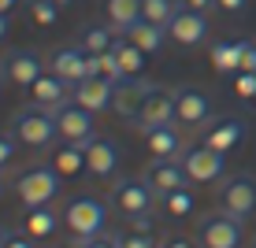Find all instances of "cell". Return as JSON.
Wrapping results in <instances>:
<instances>
[{"label":"cell","instance_id":"obj_1","mask_svg":"<svg viewBox=\"0 0 256 248\" xmlns=\"http://www.w3.org/2000/svg\"><path fill=\"white\" fill-rule=\"evenodd\" d=\"M108 200L93 197V193H78V197H70L64 204V226L67 234L74 237V245H86L93 241L96 234H104L108 230Z\"/></svg>","mask_w":256,"mask_h":248},{"label":"cell","instance_id":"obj_2","mask_svg":"<svg viewBox=\"0 0 256 248\" xmlns=\"http://www.w3.org/2000/svg\"><path fill=\"white\" fill-rule=\"evenodd\" d=\"M12 134L19 137V145H26V148H41V152H48V148L60 141L56 111L41 108V104H22V108L12 115Z\"/></svg>","mask_w":256,"mask_h":248},{"label":"cell","instance_id":"obj_3","mask_svg":"<svg viewBox=\"0 0 256 248\" xmlns=\"http://www.w3.org/2000/svg\"><path fill=\"white\" fill-rule=\"evenodd\" d=\"M108 204L119 211L122 219H141V215H152L160 197H156V189L145 182V174H122V178L112 182L108 189Z\"/></svg>","mask_w":256,"mask_h":248},{"label":"cell","instance_id":"obj_4","mask_svg":"<svg viewBox=\"0 0 256 248\" xmlns=\"http://www.w3.org/2000/svg\"><path fill=\"white\" fill-rule=\"evenodd\" d=\"M60 174L52 163H34L15 178V200L22 208H41V204H52L60 197Z\"/></svg>","mask_w":256,"mask_h":248},{"label":"cell","instance_id":"obj_5","mask_svg":"<svg viewBox=\"0 0 256 248\" xmlns=\"http://www.w3.org/2000/svg\"><path fill=\"white\" fill-rule=\"evenodd\" d=\"M216 208H223V211H230V215L249 223L256 215V174L252 171L226 174V178L219 182V189H216Z\"/></svg>","mask_w":256,"mask_h":248},{"label":"cell","instance_id":"obj_6","mask_svg":"<svg viewBox=\"0 0 256 248\" xmlns=\"http://www.w3.org/2000/svg\"><path fill=\"white\" fill-rule=\"evenodd\" d=\"M197 237L204 248H242L245 245V219L216 208L197 219Z\"/></svg>","mask_w":256,"mask_h":248},{"label":"cell","instance_id":"obj_7","mask_svg":"<svg viewBox=\"0 0 256 248\" xmlns=\"http://www.w3.org/2000/svg\"><path fill=\"white\" fill-rule=\"evenodd\" d=\"M216 119V104H212V96L204 89H197V85H178L174 89V122H178L182 130H204L208 122Z\"/></svg>","mask_w":256,"mask_h":248},{"label":"cell","instance_id":"obj_8","mask_svg":"<svg viewBox=\"0 0 256 248\" xmlns=\"http://www.w3.org/2000/svg\"><path fill=\"white\" fill-rule=\"evenodd\" d=\"M182 167L190 171V182L193 185H216L226 178V156L216 152V148L200 145V141H193V145H186V152L178 156Z\"/></svg>","mask_w":256,"mask_h":248},{"label":"cell","instance_id":"obj_9","mask_svg":"<svg viewBox=\"0 0 256 248\" xmlns=\"http://www.w3.org/2000/svg\"><path fill=\"white\" fill-rule=\"evenodd\" d=\"M0 70H4V78L12 85L30 89V85L48 70V63L41 59V52H34V48H8L4 56H0Z\"/></svg>","mask_w":256,"mask_h":248},{"label":"cell","instance_id":"obj_10","mask_svg":"<svg viewBox=\"0 0 256 248\" xmlns=\"http://www.w3.org/2000/svg\"><path fill=\"white\" fill-rule=\"evenodd\" d=\"M245 134H249V126H245L242 115H216L204 130H197V141L208 145V148H216V152H223V156H230L245 141Z\"/></svg>","mask_w":256,"mask_h":248},{"label":"cell","instance_id":"obj_11","mask_svg":"<svg viewBox=\"0 0 256 248\" xmlns=\"http://www.w3.org/2000/svg\"><path fill=\"white\" fill-rule=\"evenodd\" d=\"M174 122V89H164V85H148V93L141 96V108L134 115V126L145 134V130L167 126Z\"/></svg>","mask_w":256,"mask_h":248},{"label":"cell","instance_id":"obj_12","mask_svg":"<svg viewBox=\"0 0 256 248\" xmlns=\"http://www.w3.org/2000/svg\"><path fill=\"white\" fill-rule=\"evenodd\" d=\"M119 163H122V152H119V145L112 137L93 134L90 141H86V174H90V178H100V182L116 178Z\"/></svg>","mask_w":256,"mask_h":248},{"label":"cell","instance_id":"obj_13","mask_svg":"<svg viewBox=\"0 0 256 248\" xmlns=\"http://www.w3.org/2000/svg\"><path fill=\"white\" fill-rule=\"evenodd\" d=\"M167 37H171V45H178V48L204 45L208 41V15L190 11V7H178V15L167 22Z\"/></svg>","mask_w":256,"mask_h":248},{"label":"cell","instance_id":"obj_14","mask_svg":"<svg viewBox=\"0 0 256 248\" xmlns=\"http://www.w3.org/2000/svg\"><path fill=\"white\" fill-rule=\"evenodd\" d=\"M45 63L52 74H60V78H67L70 85L74 82H82V78H90V52H86L82 45H60V48H52L48 56H45Z\"/></svg>","mask_w":256,"mask_h":248},{"label":"cell","instance_id":"obj_15","mask_svg":"<svg viewBox=\"0 0 256 248\" xmlns=\"http://www.w3.org/2000/svg\"><path fill=\"white\" fill-rule=\"evenodd\" d=\"M145 152L148 159H178L186 152V130L178 126V122H167V126H156V130H145Z\"/></svg>","mask_w":256,"mask_h":248},{"label":"cell","instance_id":"obj_16","mask_svg":"<svg viewBox=\"0 0 256 248\" xmlns=\"http://www.w3.org/2000/svg\"><path fill=\"white\" fill-rule=\"evenodd\" d=\"M56 126H60V137L64 141H82V145L96 134L93 111L82 108V104H74V100H67V104L56 108Z\"/></svg>","mask_w":256,"mask_h":248},{"label":"cell","instance_id":"obj_17","mask_svg":"<svg viewBox=\"0 0 256 248\" xmlns=\"http://www.w3.org/2000/svg\"><path fill=\"white\" fill-rule=\"evenodd\" d=\"M145 182L156 189V197H167L174 189H190V171L182 167V159H152L145 167Z\"/></svg>","mask_w":256,"mask_h":248},{"label":"cell","instance_id":"obj_18","mask_svg":"<svg viewBox=\"0 0 256 248\" xmlns=\"http://www.w3.org/2000/svg\"><path fill=\"white\" fill-rule=\"evenodd\" d=\"M60 223H64V211H56L52 204H41V208H22L19 230L26 237H34V241H52Z\"/></svg>","mask_w":256,"mask_h":248},{"label":"cell","instance_id":"obj_19","mask_svg":"<svg viewBox=\"0 0 256 248\" xmlns=\"http://www.w3.org/2000/svg\"><path fill=\"white\" fill-rule=\"evenodd\" d=\"M112 93H116V85L108 82V78H82V82H74V93H70V100L82 104V108H90L93 115L100 111H112Z\"/></svg>","mask_w":256,"mask_h":248},{"label":"cell","instance_id":"obj_20","mask_svg":"<svg viewBox=\"0 0 256 248\" xmlns=\"http://www.w3.org/2000/svg\"><path fill=\"white\" fill-rule=\"evenodd\" d=\"M26 93H30V104H41V108H52V111H56L60 104L70 100L74 85H70L67 78H60V74H52V70H45V74H41Z\"/></svg>","mask_w":256,"mask_h":248},{"label":"cell","instance_id":"obj_21","mask_svg":"<svg viewBox=\"0 0 256 248\" xmlns=\"http://www.w3.org/2000/svg\"><path fill=\"white\" fill-rule=\"evenodd\" d=\"M48 163L56 167L60 178H78V174H86V145L82 141H64L60 137L56 145L48 148Z\"/></svg>","mask_w":256,"mask_h":248},{"label":"cell","instance_id":"obj_22","mask_svg":"<svg viewBox=\"0 0 256 248\" xmlns=\"http://www.w3.org/2000/svg\"><path fill=\"white\" fill-rule=\"evenodd\" d=\"M148 85H152V82H145V78H122V82H116V93H112V115L134 122V115L141 108V96L148 93Z\"/></svg>","mask_w":256,"mask_h":248},{"label":"cell","instance_id":"obj_23","mask_svg":"<svg viewBox=\"0 0 256 248\" xmlns=\"http://www.w3.org/2000/svg\"><path fill=\"white\" fill-rule=\"evenodd\" d=\"M245 45L249 41H216L208 45V59L219 74H238L242 70V59H245Z\"/></svg>","mask_w":256,"mask_h":248},{"label":"cell","instance_id":"obj_24","mask_svg":"<svg viewBox=\"0 0 256 248\" xmlns=\"http://www.w3.org/2000/svg\"><path fill=\"white\" fill-rule=\"evenodd\" d=\"M112 52H116V59H119L122 78H141V74H145V59H148V56L126 37V33H116V45H112Z\"/></svg>","mask_w":256,"mask_h":248},{"label":"cell","instance_id":"obj_25","mask_svg":"<svg viewBox=\"0 0 256 248\" xmlns=\"http://www.w3.org/2000/svg\"><path fill=\"white\" fill-rule=\"evenodd\" d=\"M126 37L134 41V45L145 52V56H156V52H164V41H171L164 26H156V22H148V19H138V22L126 30Z\"/></svg>","mask_w":256,"mask_h":248},{"label":"cell","instance_id":"obj_26","mask_svg":"<svg viewBox=\"0 0 256 248\" xmlns=\"http://www.w3.org/2000/svg\"><path fill=\"white\" fill-rule=\"evenodd\" d=\"M141 19V0H104V22L116 33H126Z\"/></svg>","mask_w":256,"mask_h":248},{"label":"cell","instance_id":"obj_27","mask_svg":"<svg viewBox=\"0 0 256 248\" xmlns=\"http://www.w3.org/2000/svg\"><path fill=\"white\" fill-rule=\"evenodd\" d=\"M74 41L90 52V56H96V52H108L112 45H116V30H112L108 22H86Z\"/></svg>","mask_w":256,"mask_h":248},{"label":"cell","instance_id":"obj_28","mask_svg":"<svg viewBox=\"0 0 256 248\" xmlns=\"http://www.w3.org/2000/svg\"><path fill=\"white\" fill-rule=\"evenodd\" d=\"M178 7H182V0H141V19L167 30V22L178 15Z\"/></svg>","mask_w":256,"mask_h":248},{"label":"cell","instance_id":"obj_29","mask_svg":"<svg viewBox=\"0 0 256 248\" xmlns=\"http://www.w3.org/2000/svg\"><path fill=\"white\" fill-rule=\"evenodd\" d=\"M164 204V215L167 219H174V223H182V219H190L193 215V193L190 189H174V193H167V197H160Z\"/></svg>","mask_w":256,"mask_h":248},{"label":"cell","instance_id":"obj_30","mask_svg":"<svg viewBox=\"0 0 256 248\" xmlns=\"http://www.w3.org/2000/svg\"><path fill=\"white\" fill-rule=\"evenodd\" d=\"M26 19L34 26H56L60 22V4L56 0H26Z\"/></svg>","mask_w":256,"mask_h":248},{"label":"cell","instance_id":"obj_31","mask_svg":"<svg viewBox=\"0 0 256 248\" xmlns=\"http://www.w3.org/2000/svg\"><path fill=\"white\" fill-rule=\"evenodd\" d=\"M90 74L96 78H108L112 85L122 82V70H119V59H116V52H96V56H90Z\"/></svg>","mask_w":256,"mask_h":248},{"label":"cell","instance_id":"obj_32","mask_svg":"<svg viewBox=\"0 0 256 248\" xmlns=\"http://www.w3.org/2000/svg\"><path fill=\"white\" fill-rule=\"evenodd\" d=\"M122 248H164V237H160V230L126 226L122 230Z\"/></svg>","mask_w":256,"mask_h":248},{"label":"cell","instance_id":"obj_33","mask_svg":"<svg viewBox=\"0 0 256 248\" xmlns=\"http://www.w3.org/2000/svg\"><path fill=\"white\" fill-rule=\"evenodd\" d=\"M234 93L242 100H256V74L252 70H238L234 74Z\"/></svg>","mask_w":256,"mask_h":248},{"label":"cell","instance_id":"obj_34","mask_svg":"<svg viewBox=\"0 0 256 248\" xmlns=\"http://www.w3.org/2000/svg\"><path fill=\"white\" fill-rule=\"evenodd\" d=\"M164 248H204V245H200V237H193V234L171 230V234H164Z\"/></svg>","mask_w":256,"mask_h":248},{"label":"cell","instance_id":"obj_35","mask_svg":"<svg viewBox=\"0 0 256 248\" xmlns=\"http://www.w3.org/2000/svg\"><path fill=\"white\" fill-rule=\"evenodd\" d=\"M82 248H122V230H104L93 241H86Z\"/></svg>","mask_w":256,"mask_h":248},{"label":"cell","instance_id":"obj_36","mask_svg":"<svg viewBox=\"0 0 256 248\" xmlns=\"http://www.w3.org/2000/svg\"><path fill=\"white\" fill-rule=\"evenodd\" d=\"M15 145H19V137H12V134H0V171H4V167L15 159Z\"/></svg>","mask_w":256,"mask_h":248},{"label":"cell","instance_id":"obj_37","mask_svg":"<svg viewBox=\"0 0 256 248\" xmlns=\"http://www.w3.org/2000/svg\"><path fill=\"white\" fill-rule=\"evenodd\" d=\"M0 248H38V241H34V237H26L22 230H19V234H8Z\"/></svg>","mask_w":256,"mask_h":248},{"label":"cell","instance_id":"obj_38","mask_svg":"<svg viewBox=\"0 0 256 248\" xmlns=\"http://www.w3.org/2000/svg\"><path fill=\"white\" fill-rule=\"evenodd\" d=\"M182 7H190V11L208 15V11H216V0H182Z\"/></svg>","mask_w":256,"mask_h":248},{"label":"cell","instance_id":"obj_39","mask_svg":"<svg viewBox=\"0 0 256 248\" xmlns=\"http://www.w3.org/2000/svg\"><path fill=\"white\" fill-rule=\"evenodd\" d=\"M216 7H219V11L238 15V11H245V7H249V0H216Z\"/></svg>","mask_w":256,"mask_h":248},{"label":"cell","instance_id":"obj_40","mask_svg":"<svg viewBox=\"0 0 256 248\" xmlns=\"http://www.w3.org/2000/svg\"><path fill=\"white\" fill-rule=\"evenodd\" d=\"M242 70H252V74H256V41H249V45H245V59H242Z\"/></svg>","mask_w":256,"mask_h":248},{"label":"cell","instance_id":"obj_41","mask_svg":"<svg viewBox=\"0 0 256 248\" xmlns=\"http://www.w3.org/2000/svg\"><path fill=\"white\" fill-rule=\"evenodd\" d=\"M19 4H22V0H0V15H8L12 7H19Z\"/></svg>","mask_w":256,"mask_h":248},{"label":"cell","instance_id":"obj_42","mask_svg":"<svg viewBox=\"0 0 256 248\" xmlns=\"http://www.w3.org/2000/svg\"><path fill=\"white\" fill-rule=\"evenodd\" d=\"M8 30H12V19H8V15H0V41L8 37Z\"/></svg>","mask_w":256,"mask_h":248},{"label":"cell","instance_id":"obj_43","mask_svg":"<svg viewBox=\"0 0 256 248\" xmlns=\"http://www.w3.org/2000/svg\"><path fill=\"white\" fill-rule=\"evenodd\" d=\"M8 234H12V230H4V226H0V245H4V237H8Z\"/></svg>","mask_w":256,"mask_h":248},{"label":"cell","instance_id":"obj_44","mask_svg":"<svg viewBox=\"0 0 256 248\" xmlns=\"http://www.w3.org/2000/svg\"><path fill=\"white\" fill-rule=\"evenodd\" d=\"M4 82H8V78H4V70H0V89H4Z\"/></svg>","mask_w":256,"mask_h":248},{"label":"cell","instance_id":"obj_45","mask_svg":"<svg viewBox=\"0 0 256 248\" xmlns=\"http://www.w3.org/2000/svg\"><path fill=\"white\" fill-rule=\"evenodd\" d=\"M56 4H60V7H64V4H74V0H56Z\"/></svg>","mask_w":256,"mask_h":248},{"label":"cell","instance_id":"obj_46","mask_svg":"<svg viewBox=\"0 0 256 248\" xmlns=\"http://www.w3.org/2000/svg\"><path fill=\"white\" fill-rule=\"evenodd\" d=\"M0 193H4V178H0Z\"/></svg>","mask_w":256,"mask_h":248},{"label":"cell","instance_id":"obj_47","mask_svg":"<svg viewBox=\"0 0 256 248\" xmlns=\"http://www.w3.org/2000/svg\"><path fill=\"white\" fill-rule=\"evenodd\" d=\"M249 248H256V237H252V245H249Z\"/></svg>","mask_w":256,"mask_h":248},{"label":"cell","instance_id":"obj_48","mask_svg":"<svg viewBox=\"0 0 256 248\" xmlns=\"http://www.w3.org/2000/svg\"><path fill=\"white\" fill-rule=\"evenodd\" d=\"M70 248H82V245H70Z\"/></svg>","mask_w":256,"mask_h":248},{"label":"cell","instance_id":"obj_49","mask_svg":"<svg viewBox=\"0 0 256 248\" xmlns=\"http://www.w3.org/2000/svg\"><path fill=\"white\" fill-rule=\"evenodd\" d=\"M252 108H256V100H252Z\"/></svg>","mask_w":256,"mask_h":248}]
</instances>
